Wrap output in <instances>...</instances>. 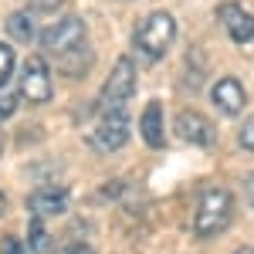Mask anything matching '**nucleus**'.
Listing matches in <instances>:
<instances>
[{
	"mask_svg": "<svg viewBox=\"0 0 254 254\" xmlns=\"http://www.w3.org/2000/svg\"><path fill=\"white\" fill-rule=\"evenodd\" d=\"M231 217H234V196L224 187H207L200 193L193 214V234L196 237H217L231 227Z\"/></svg>",
	"mask_w": 254,
	"mask_h": 254,
	"instance_id": "nucleus-1",
	"label": "nucleus"
},
{
	"mask_svg": "<svg viewBox=\"0 0 254 254\" xmlns=\"http://www.w3.org/2000/svg\"><path fill=\"white\" fill-rule=\"evenodd\" d=\"M173 38H176L173 14H166V10H153L149 17L139 20L136 34H132V44H136V51L146 61H156V58L166 55V48L173 44Z\"/></svg>",
	"mask_w": 254,
	"mask_h": 254,
	"instance_id": "nucleus-2",
	"label": "nucleus"
},
{
	"mask_svg": "<svg viewBox=\"0 0 254 254\" xmlns=\"http://www.w3.org/2000/svg\"><path fill=\"white\" fill-rule=\"evenodd\" d=\"M129 129H132L129 116L122 109H112V112H102V119L88 129V142L98 153H116L129 142Z\"/></svg>",
	"mask_w": 254,
	"mask_h": 254,
	"instance_id": "nucleus-3",
	"label": "nucleus"
},
{
	"mask_svg": "<svg viewBox=\"0 0 254 254\" xmlns=\"http://www.w3.org/2000/svg\"><path fill=\"white\" fill-rule=\"evenodd\" d=\"M136 92V61L132 58H119L109 81L102 85V109L112 112V109H122Z\"/></svg>",
	"mask_w": 254,
	"mask_h": 254,
	"instance_id": "nucleus-4",
	"label": "nucleus"
},
{
	"mask_svg": "<svg viewBox=\"0 0 254 254\" xmlns=\"http://www.w3.org/2000/svg\"><path fill=\"white\" fill-rule=\"evenodd\" d=\"M85 31H88V27H85L81 17H61L41 34V48H44L48 55H71V51L81 48Z\"/></svg>",
	"mask_w": 254,
	"mask_h": 254,
	"instance_id": "nucleus-5",
	"label": "nucleus"
},
{
	"mask_svg": "<svg viewBox=\"0 0 254 254\" xmlns=\"http://www.w3.org/2000/svg\"><path fill=\"white\" fill-rule=\"evenodd\" d=\"M51 68L41 55H31L20 68V98H27V105H44L51 102Z\"/></svg>",
	"mask_w": 254,
	"mask_h": 254,
	"instance_id": "nucleus-6",
	"label": "nucleus"
},
{
	"mask_svg": "<svg viewBox=\"0 0 254 254\" xmlns=\"http://www.w3.org/2000/svg\"><path fill=\"white\" fill-rule=\"evenodd\" d=\"M176 136L183 139V142H190V146H210L214 142V126H210V119L200 116L196 109H183L173 122Z\"/></svg>",
	"mask_w": 254,
	"mask_h": 254,
	"instance_id": "nucleus-7",
	"label": "nucleus"
},
{
	"mask_svg": "<svg viewBox=\"0 0 254 254\" xmlns=\"http://www.w3.org/2000/svg\"><path fill=\"white\" fill-rule=\"evenodd\" d=\"M220 24L231 34L234 44H248L254 41V14L244 10L241 3H220Z\"/></svg>",
	"mask_w": 254,
	"mask_h": 254,
	"instance_id": "nucleus-8",
	"label": "nucleus"
},
{
	"mask_svg": "<svg viewBox=\"0 0 254 254\" xmlns=\"http://www.w3.org/2000/svg\"><path fill=\"white\" fill-rule=\"evenodd\" d=\"M27 210L31 217H58L68 210V190L64 187H41L34 193L27 196Z\"/></svg>",
	"mask_w": 254,
	"mask_h": 254,
	"instance_id": "nucleus-9",
	"label": "nucleus"
},
{
	"mask_svg": "<svg viewBox=\"0 0 254 254\" xmlns=\"http://www.w3.org/2000/svg\"><path fill=\"white\" fill-rule=\"evenodd\" d=\"M210 98H214V105L224 112V116H237V112L244 109V102H248L244 85H241L237 78H231V75H227V78H220L214 88H210Z\"/></svg>",
	"mask_w": 254,
	"mask_h": 254,
	"instance_id": "nucleus-10",
	"label": "nucleus"
},
{
	"mask_svg": "<svg viewBox=\"0 0 254 254\" xmlns=\"http://www.w3.org/2000/svg\"><path fill=\"white\" fill-rule=\"evenodd\" d=\"M139 129H142V139H146L153 149H159V146L166 142V136H163V105H159V102H149V105L142 109Z\"/></svg>",
	"mask_w": 254,
	"mask_h": 254,
	"instance_id": "nucleus-11",
	"label": "nucleus"
},
{
	"mask_svg": "<svg viewBox=\"0 0 254 254\" xmlns=\"http://www.w3.org/2000/svg\"><path fill=\"white\" fill-rule=\"evenodd\" d=\"M27 244L34 254H51V234L41 217H31V224H27Z\"/></svg>",
	"mask_w": 254,
	"mask_h": 254,
	"instance_id": "nucleus-12",
	"label": "nucleus"
},
{
	"mask_svg": "<svg viewBox=\"0 0 254 254\" xmlns=\"http://www.w3.org/2000/svg\"><path fill=\"white\" fill-rule=\"evenodd\" d=\"M7 31H10V38H14V41L27 44V41L34 38V24H31V14H27V10H17V14H10V17H7Z\"/></svg>",
	"mask_w": 254,
	"mask_h": 254,
	"instance_id": "nucleus-13",
	"label": "nucleus"
},
{
	"mask_svg": "<svg viewBox=\"0 0 254 254\" xmlns=\"http://www.w3.org/2000/svg\"><path fill=\"white\" fill-rule=\"evenodd\" d=\"M10 71H14V48L0 44V88L7 85V78H10Z\"/></svg>",
	"mask_w": 254,
	"mask_h": 254,
	"instance_id": "nucleus-14",
	"label": "nucleus"
},
{
	"mask_svg": "<svg viewBox=\"0 0 254 254\" xmlns=\"http://www.w3.org/2000/svg\"><path fill=\"white\" fill-rule=\"evenodd\" d=\"M68 0H27V7H31V14H55L61 10Z\"/></svg>",
	"mask_w": 254,
	"mask_h": 254,
	"instance_id": "nucleus-15",
	"label": "nucleus"
},
{
	"mask_svg": "<svg viewBox=\"0 0 254 254\" xmlns=\"http://www.w3.org/2000/svg\"><path fill=\"white\" fill-rule=\"evenodd\" d=\"M17 112V95L14 92H0V119H10Z\"/></svg>",
	"mask_w": 254,
	"mask_h": 254,
	"instance_id": "nucleus-16",
	"label": "nucleus"
},
{
	"mask_svg": "<svg viewBox=\"0 0 254 254\" xmlns=\"http://www.w3.org/2000/svg\"><path fill=\"white\" fill-rule=\"evenodd\" d=\"M0 254H24V244H20V237L7 234L3 241H0Z\"/></svg>",
	"mask_w": 254,
	"mask_h": 254,
	"instance_id": "nucleus-17",
	"label": "nucleus"
},
{
	"mask_svg": "<svg viewBox=\"0 0 254 254\" xmlns=\"http://www.w3.org/2000/svg\"><path fill=\"white\" fill-rule=\"evenodd\" d=\"M241 146L254 153V116L248 119V122H244V129H241Z\"/></svg>",
	"mask_w": 254,
	"mask_h": 254,
	"instance_id": "nucleus-18",
	"label": "nucleus"
},
{
	"mask_svg": "<svg viewBox=\"0 0 254 254\" xmlns=\"http://www.w3.org/2000/svg\"><path fill=\"white\" fill-rule=\"evenodd\" d=\"M64 254H95V251H92L88 244H71V248H68Z\"/></svg>",
	"mask_w": 254,
	"mask_h": 254,
	"instance_id": "nucleus-19",
	"label": "nucleus"
},
{
	"mask_svg": "<svg viewBox=\"0 0 254 254\" xmlns=\"http://www.w3.org/2000/svg\"><path fill=\"white\" fill-rule=\"evenodd\" d=\"M234 254H254V248H237Z\"/></svg>",
	"mask_w": 254,
	"mask_h": 254,
	"instance_id": "nucleus-20",
	"label": "nucleus"
},
{
	"mask_svg": "<svg viewBox=\"0 0 254 254\" xmlns=\"http://www.w3.org/2000/svg\"><path fill=\"white\" fill-rule=\"evenodd\" d=\"M248 190H251V203H254V176H251V183H248Z\"/></svg>",
	"mask_w": 254,
	"mask_h": 254,
	"instance_id": "nucleus-21",
	"label": "nucleus"
},
{
	"mask_svg": "<svg viewBox=\"0 0 254 254\" xmlns=\"http://www.w3.org/2000/svg\"><path fill=\"white\" fill-rule=\"evenodd\" d=\"M3 207H7V200H3V193H0V214H3Z\"/></svg>",
	"mask_w": 254,
	"mask_h": 254,
	"instance_id": "nucleus-22",
	"label": "nucleus"
},
{
	"mask_svg": "<svg viewBox=\"0 0 254 254\" xmlns=\"http://www.w3.org/2000/svg\"><path fill=\"white\" fill-rule=\"evenodd\" d=\"M0 153H3V136H0Z\"/></svg>",
	"mask_w": 254,
	"mask_h": 254,
	"instance_id": "nucleus-23",
	"label": "nucleus"
}]
</instances>
